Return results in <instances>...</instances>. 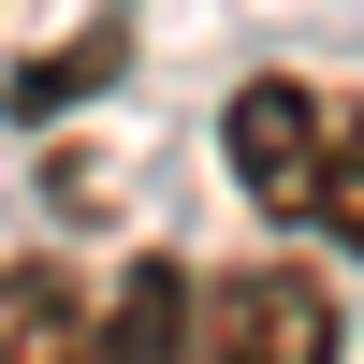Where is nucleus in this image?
<instances>
[{"label":"nucleus","mask_w":364,"mask_h":364,"mask_svg":"<svg viewBox=\"0 0 364 364\" xmlns=\"http://www.w3.org/2000/svg\"><path fill=\"white\" fill-rule=\"evenodd\" d=\"M219 161L262 219H306L364 262V87H321V73H248L219 117Z\"/></svg>","instance_id":"1"},{"label":"nucleus","mask_w":364,"mask_h":364,"mask_svg":"<svg viewBox=\"0 0 364 364\" xmlns=\"http://www.w3.org/2000/svg\"><path fill=\"white\" fill-rule=\"evenodd\" d=\"M336 291L306 262H219L175 306V364H336Z\"/></svg>","instance_id":"2"},{"label":"nucleus","mask_w":364,"mask_h":364,"mask_svg":"<svg viewBox=\"0 0 364 364\" xmlns=\"http://www.w3.org/2000/svg\"><path fill=\"white\" fill-rule=\"evenodd\" d=\"M0 364H102V306L58 262H0Z\"/></svg>","instance_id":"3"},{"label":"nucleus","mask_w":364,"mask_h":364,"mask_svg":"<svg viewBox=\"0 0 364 364\" xmlns=\"http://www.w3.org/2000/svg\"><path fill=\"white\" fill-rule=\"evenodd\" d=\"M175 306H190V262H132L102 306V364H175Z\"/></svg>","instance_id":"4"}]
</instances>
